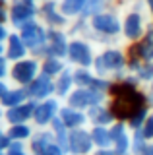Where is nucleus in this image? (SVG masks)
Segmentation results:
<instances>
[{
	"mask_svg": "<svg viewBox=\"0 0 153 155\" xmlns=\"http://www.w3.org/2000/svg\"><path fill=\"white\" fill-rule=\"evenodd\" d=\"M31 136V128L25 124H14L10 128V132H8V138L10 140H25Z\"/></svg>",
	"mask_w": 153,
	"mask_h": 155,
	"instance_id": "22",
	"label": "nucleus"
},
{
	"mask_svg": "<svg viewBox=\"0 0 153 155\" xmlns=\"http://www.w3.org/2000/svg\"><path fill=\"white\" fill-rule=\"evenodd\" d=\"M72 85H74V74H72L70 70H64V72L60 74V78H58V81L54 84V91H56L60 97H62V95H68Z\"/></svg>",
	"mask_w": 153,
	"mask_h": 155,
	"instance_id": "17",
	"label": "nucleus"
},
{
	"mask_svg": "<svg viewBox=\"0 0 153 155\" xmlns=\"http://www.w3.org/2000/svg\"><path fill=\"white\" fill-rule=\"evenodd\" d=\"M41 155H62V151H60V147L56 143H49L45 149H43Z\"/></svg>",
	"mask_w": 153,
	"mask_h": 155,
	"instance_id": "24",
	"label": "nucleus"
},
{
	"mask_svg": "<svg viewBox=\"0 0 153 155\" xmlns=\"http://www.w3.org/2000/svg\"><path fill=\"white\" fill-rule=\"evenodd\" d=\"M0 2H2V0H0Z\"/></svg>",
	"mask_w": 153,
	"mask_h": 155,
	"instance_id": "33",
	"label": "nucleus"
},
{
	"mask_svg": "<svg viewBox=\"0 0 153 155\" xmlns=\"http://www.w3.org/2000/svg\"><path fill=\"white\" fill-rule=\"evenodd\" d=\"M89 25H91V31L99 33V35H105V37H114L122 31V23L118 19V16L109 14V12L95 14L89 19Z\"/></svg>",
	"mask_w": 153,
	"mask_h": 155,
	"instance_id": "2",
	"label": "nucleus"
},
{
	"mask_svg": "<svg viewBox=\"0 0 153 155\" xmlns=\"http://www.w3.org/2000/svg\"><path fill=\"white\" fill-rule=\"evenodd\" d=\"M95 155H114V153H111V151H107V149H105V151H99V153H95Z\"/></svg>",
	"mask_w": 153,
	"mask_h": 155,
	"instance_id": "29",
	"label": "nucleus"
},
{
	"mask_svg": "<svg viewBox=\"0 0 153 155\" xmlns=\"http://www.w3.org/2000/svg\"><path fill=\"white\" fill-rule=\"evenodd\" d=\"M60 120L64 122L66 128H76V126H82L85 120H87V116L82 114V113H78V109L68 107V109L60 110Z\"/></svg>",
	"mask_w": 153,
	"mask_h": 155,
	"instance_id": "14",
	"label": "nucleus"
},
{
	"mask_svg": "<svg viewBox=\"0 0 153 155\" xmlns=\"http://www.w3.org/2000/svg\"><path fill=\"white\" fill-rule=\"evenodd\" d=\"M33 113H35V107L31 103H21L18 107H12L10 113L6 116H8V120H10L12 124H21V122H25L27 118H31Z\"/></svg>",
	"mask_w": 153,
	"mask_h": 155,
	"instance_id": "12",
	"label": "nucleus"
},
{
	"mask_svg": "<svg viewBox=\"0 0 153 155\" xmlns=\"http://www.w3.org/2000/svg\"><path fill=\"white\" fill-rule=\"evenodd\" d=\"M25 54H27V45L23 43V39L18 35L8 37V58H12V60H23Z\"/></svg>",
	"mask_w": 153,
	"mask_h": 155,
	"instance_id": "13",
	"label": "nucleus"
},
{
	"mask_svg": "<svg viewBox=\"0 0 153 155\" xmlns=\"http://www.w3.org/2000/svg\"><path fill=\"white\" fill-rule=\"evenodd\" d=\"M45 2H52V0H45Z\"/></svg>",
	"mask_w": 153,
	"mask_h": 155,
	"instance_id": "30",
	"label": "nucleus"
},
{
	"mask_svg": "<svg viewBox=\"0 0 153 155\" xmlns=\"http://www.w3.org/2000/svg\"><path fill=\"white\" fill-rule=\"evenodd\" d=\"M91 138H93V143L101 145V147H105V145H109V142H111V130L103 128V126H97V128H93L91 132Z\"/></svg>",
	"mask_w": 153,
	"mask_h": 155,
	"instance_id": "20",
	"label": "nucleus"
},
{
	"mask_svg": "<svg viewBox=\"0 0 153 155\" xmlns=\"http://www.w3.org/2000/svg\"><path fill=\"white\" fill-rule=\"evenodd\" d=\"M6 60H4V58H0V78L2 76H6Z\"/></svg>",
	"mask_w": 153,
	"mask_h": 155,
	"instance_id": "25",
	"label": "nucleus"
},
{
	"mask_svg": "<svg viewBox=\"0 0 153 155\" xmlns=\"http://www.w3.org/2000/svg\"><path fill=\"white\" fill-rule=\"evenodd\" d=\"M27 97V91L25 89H8L6 93L2 95V105L6 107H18L25 101Z\"/></svg>",
	"mask_w": 153,
	"mask_h": 155,
	"instance_id": "16",
	"label": "nucleus"
},
{
	"mask_svg": "<svg viewBox=\"0 0 153 155\" xmlns=\"http://www.w3.org/2000/svg\"><path fill=\"white\" fill-rule=\"evenodd\" d=\"M47 31H49V29H45L39 21H29V23H25V25L21 27V39L27 45V48H33V51L45 48Z\"/></svg>",
	"mask_w": 153,
	"mask_h": 155,
	"instance_id": "6",
	"label": "nucleus"
},
{
	"mask_svg": "<svg viewBox=\"0 0 153 155\" xmlns=\"http://www.w3.org/2000/svg\"><path fill=\"white\" fill-rule=\"evenodd\" d=\"M6 37H8V31L4 29V25H0V43H2V41H4Z\"/></svg>",
	"mask_w": 153,
	"mask_h": 155,
	"instance_id": "26",
	"label": "nucleus"
},
{
	"mask_svg": "<svg viewBox=\"0 0 153 155\" xmlns=\"http://www.w3.org/2000/svg\"><path fill=\"white\" fill-rule=\"evenodd\" d=\"M56 113H60L58 110V101L56 99H47L43 101L39 107H35V113H33V118H35V122L39 126H45L54 120Z\"/></svg>",
	"mask_w": 153,
	"mask_h": 155,
	"instance_id": "9",
	"label": "nucleus"
},
{
	"mask_svg": "<svg viewBox=\"0 0 153 155\" xmlns=\"http://www.w3.org/2000/svg\"><path fill=\"white\" fill-rule=\"evenodd\" d=\"M27 2H33V0H27Z\"/></svg>",
	"mask_w": 153,
	"mask_h": 155,
	"instance_id": "32",
	"label": "nucleus"
},
{
	"mask_svg": "<svg viewBox=\"0 0 153 155\" xmlns=\"http://www.w3.org/2000/svg\"><path fill=\"white\" fill-rule=\"evenodd\" d=\"M85 6H87V0H60L58 8L66 18H76L78 14H82Z\"/></svg>",
	"mask_w": 153,
	"mask_h": 155,
	"instance_id": "15",
	"label": "nucleus"
},
{
	"mask_svg": "<svg viewBox=\"0 0 153 155\" xmlns=\"http://www.w3.org/2000/svg\"><path fill=\"white\" fill-rule=\"evenodd\" d=\"M91 145H93V138L89 132H85V130H76V132H72L70 136V147L74 153L78 155H83L87 151H91Z\"/></svg>",
	"mask_w": 153,
	"mask_h": 155,
	"instance_id": "10",
	"label": "nucleus"
},
{
	"mask_svg": "<svg viewBox=\"0 0 153 155\" xmlns=\"http://www.w3.org/2000/svg\"><path fill=\"white\" fill-rule=\"evenodd\" d=\"M6 18H8L6 10H2V8H0V25H2V21H6Z\"/></svg>",
	"mask_w": 153,
	"mask_h": 155,
	"instance_id": "27",
	"label": "nucleus"
},
{
	"mask_svg": "<svg viewBox=\"0 0 153 155\" xmlns=\"http://www.w3.org/2000/svg\"><path fill=\"white\" fill-rule=\"evenodd\" d=\"M93 80H95V76H91V72H89L87 68H78V70L74 72V84H78L80 87L91 85Z\"/></svg>",
	"mask_w": 153,
	"mask_h": 155,
	"instance_id": "21",
	"label": "nucleus"
},
{
	"mask_svg": "<svg viewBox=\"0 0 153 155\" xmlns=\"http://www.w3.org/2000/svg\"><path fill=\"white\" fill-rule=\"evenodd\" d=\"M68 56L74 64H78L80 68H89L93 66V47L89 45L85 39H72L68 43Z\"/></svg>",
	"mask_w": 153,
	"mask_h": 155,
	"instance_id": "3",
	"label": "nucleus"
},
{
	"mask_svg": "<svg viewBox=\"0 0 153 155\" xmlns=\"http://www.w3.org/2000/svg\"><path fill=\"white\" fill-rule=\"evenodd\" d=\"M0 138H2V132H0Z\"/></svg>",
	"mask_w": 153,
	"mask_h": 155,
	"instance_id": "31",
	"label": "nucleus"
},
{
	"mask_svg": "<svg viewBox=\"0 0 153 155\" xmlns=\"http://www.w3.org/2000/svg\"><path fill=\"white\" fill-rule=\"evenodd\" d=\"M39 14H41L43 21H45L50 29H62L66 23H68V18L60 12L58 4H54V2H45L39 8Z\"/></svg>",
	"mask_w": 153,
	"mask_h": 155,
	"instance_id": "7",
	"label": "nucleus"
},
{
	"mask_svg": "<svg viewBox=\"0 0 153 155\" xmlns=\"http://www.w3.org/2000/svg\"><path fill=\"white\" fill-rule=\"evenodd\" d=\"M143 151H145V155H153V145H149V147H145Z\"/></svg>",
	"mask_w": 153,
	"mask_h": 155,
	"instance_id": "28",
	"label": "nucleus"
},
{
	"mask_svg": "<svg viewBox=\"0 0 153 155\" xmlns=\"http://www.w3.org/2000/svg\"><path fill=\"white\" fill-rule=\"evenodd\" d=\"M35 14H37L35 4L27 2V0H20V2H14V6L10 10V19L16 23V27H23L25 23L33 21Z\"/></svg>",
	"mask_w": 153,
	"mask_h": 155,
	"instance_id": "8",
	"label": "nucleus"
},
{
	"mask_svg": "<svg viewBox=\"0 0 153 155\" xmlns=\"http://www.w3.org/2000/svg\"><path fill=\"white\" fill-rule=\"evenodd\" d=\"M89 118L97 126H103V124H109L112 120V114H111V110L103 109L101 105H93L91 110H89Z\"/></svg>",
	"mask_w": 153,
	"mask_h": 155,
	"instance_id": "18",
	"label": "nucleus"
},
{
	"mask_svg": "<svg viewBox=\"0 0 153 155\" xmlns=\"http://www.w3.org/2000/svg\"><path fill=\"white\" fill-rule=\"evenodd\" d=\"M126 66V56L120 48H105V51L93 60V68L99 76L109 74H122Z\"/></svg>",
	"mask_w": 153,
	"mask_h": 155,
	"instance_id": "1",
	"label": "nucleus"
},
{
	"mask_svg": "<svg viewBox=\"0 0 153 155\" xmlns=\"http://www.w3.org/2000/svg\"><path fill=\"white\" fill-rule=\"evenodd\" d=\"M52 91H54V84L49 80V76H41V78H35V80L29 84V89H27V95L35 97V99H45L49 97Z\"/></svg>",
	"mask_w": 153,
	"mask_h": 155,
	"instance_id": "11",
	"label": "nucleus"
},
{
	"mask_svg": "<svg viewBox=\"0 0 153 155\" xmlns=\"http://www.w3.org/2000/svg\"><path fill=\"white\" fill-rule=\"evenodd\" d=\"M39 74V60L37 58H23V60H18L12 68V78L14 81L21 85H29L33 80Z\"/></svg>",
	"mask_w": 153,
	"mask_h": 155,
	"instance_id": "4",
	"label": "nucleus"
},
{
	"mask_svg": "<svg viewBox=\"0 0 153 155\" xmlns=\"http://www.w3.org/2000/svg\"><path fill=\"white\" fill-rule=\"evenodd\" d=\"M140 130H142V134L145 136V138H153V114L147 116V120L143 122V126Z\"/></svg>",
	"mask_w": 153,
	"mask_h": 155,
	"instance_id": "23",
	"label": "nucleus"
},
{
	"mask_svg": "<svg viewBox=\"0 0 153 155\" xmlns=\"http://www.w3.org/2000/svg\"><path fill=\"white\" fill-rule=\"evenodd\" d=\"M122 35L128 41H138L145 35V21H143V12L130 10L122 21Z\"/></svg>",
	"mask_w": 153,
	"mask_h": 155,
	"instance_id": "5",
	"label": "nucleus"
},
{
	"mask_svg": "<svg viewBox=\"0 0 153 155\" xmlns=\"http://www.w3.org/2000/svg\"><path fill=\"white\" fill-rule=\"evenodd\" d=\"M62 72H64V64H62L60 58L47 56V60L43 62V74H47V76H56V74H62Z\"/></svg>",
	"mask_w": 153,
	"mask_h": 155,
	"instance_id": "19",
	"label": "nucleus"
}]
</instances>
